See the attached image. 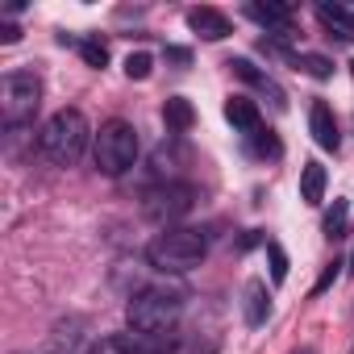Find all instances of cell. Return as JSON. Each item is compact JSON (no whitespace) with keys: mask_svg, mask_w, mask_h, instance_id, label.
<instances>
[{"mask_svg":"<svg viewBox=\"0 0 354 354\" xmlns=\"http://www.w3.org/2000/svg\"><path fill=\"white\" fill-rule=\"evenodd\" d=\"M75 50L84 55V63H88V67L104 71V63H109V50H104V42H100V38H80V42H75Z\"/></svg>","mask_w":354,"mask_h":354,"instance_id":"ac0fdd59","label":"cell"},{"mask_svg":"<svg viewBox=\"0 0 354 354\" xmlns=\"http://www.w3.org/2000/svg\"><path fill=\"white\" fill-rule=\"evenodd\" d=\"M192 201H196V188H188V184H162V188L146 192V213L154 221H175V217H184L192 209Z\"/></svg>","mask_w":354,"mask_h":354,"instance_id":"8992f818","label":"cell"},{"mask_svg":"<svg viewBox=\"0 0 354 354\" xmlns=\"http://www.w3.org/2000/svg\"><path fill=\"white\" fill-rule=\"evenodd\" d=\"M133 162H138V129L129 121H121V117L104 121L100 133H96V167H100V175L117 180V175H125Z\"/></svg>","mask_w":354,"mask_h":354,"instance_id":"277c9868","label":"cell"},{"mask_svg":"<svg viewBox=\"0 0 354 354\" xmlns=\"http://www.w3.org/2000/svg\"><path fill=\"white\" fill-rule=\"evenodd\" d=\"M317 17H321V26L329 30V38H337V42H354V13L350 9H342V5H317Z\"/></svg>","mask_w":354,"mask_h":354,"instance_id":"5bb4252c","label":"cell"},{"mask_svg":"<svg viewBox=\"0 0 354 354\" xmlns=\"http://www.w3.org/2000/svg\"><path fill=\"white\" fill-rule=\"evenodd\" d=\"M162 121H167L171 133H188V129L196 125L192 100H188V96H167V100H162Z\"/></svg>","mask_w":354,"mask_h":354,"instance_id":"9a60e30c","label":"cell"},{"mask_svg":"<svg viewBox=\"0 0 354 354\" xmlns=\"http://www.w3.org/2000/svg\"><path fill=\"white\" fill-rule=\"evenodd\" d=\"M42 104V80L34 71H9L0 84V113H5L9 129H21L26 121H34Z\"/></svg>","mask_w":354,"mask_h":354,"instance_id":"5b68a950","label":"cell"},{"mask_svg":"<svg viewBox=\"0 0 354 354\" xmlns=\"http://www.w3.org/2000/svg\"><path fill=\"white\" fill-rule=\"evenodd\" d=\"M180 317H184V300H180V292H167V288H142L125 308L129 329L154 333V337H171Z\"/></svg>","mask_w":354,"mask_h":354,"instance_id":"3957f363","label":"cell"},{"mask_svg":"<svg viewBox=\"0 0 354 354\" xmlns=\"http://www.w3.org/2000/svg\"><path fill=\"white\" fill-rule=\"evenodd\" d=\"M88 138H92V125L80 109H59L42 133H38V150L55 162V167H75L88 150Z\"/></svg>","mask_w":354,"mask_h":354,"instance_id":"7a4b0ae2","label":"cell"},{"mask_svg":"<svg viewBox=\"0 0 354 354\" xmlns=\"http://www.w3.org/2000/svg\"><path fill=\"white\" fill-rule=\"evenodd\" d=\"M121 354H175V333L171 337H154V333H121L117 337Z\"/></svg>","mask_w":354,"mask_h":354,"instance_id":"4fadbf2b","label":"cell"},{"mask_svg":"<svg viewBox=\"0 0 354 354\" xmlns=\"http://www.w3.org/2000/svg\"><path fill=\"white\" fill-rule=\"evenodd\" d=\"M225 67H230V71H234L238 80H246V84H250L254 92H263V96H267V100H271V104H275L279 113L288 109V92H283V88H279V84H275V80H271L267 71H259V67H254V63H250L246 55H238V59H230Z\"/></svg>","mask_w":354,"mask_h":354,"instance_id":"52a82bcc","label":"cell"},{"mask_svg":"<svg viewBox=\"0 0 354 354\" xmlns=\"http://www.w3.org/2000/svg\"><path fill=\"white\" fill-rule=\"evenodd\" d=\"M242 317H246L250 329H259L271 317V292H267L263 279H246V288H242Z\"/></svg>","mask_w":354,"mask_h":354,"instance_id":"8fae6325","label":"cell"},{"mask_svg":"<svg viewBox=\"0 0 354 354\" xmlns=\"http://www.w3.org/2000/svg\"><path fill=\"white\" fill-rule=\"evenodd\" d=\"M308 129H313V142L321 150H337L342 146V133H337V117L325 100H313L308 104Z\"/></svg>","mask_w":354,"mask_h":354,"instance_id":"ba28073f","label":"cell"},{"mask_svg":"<svg viewBox=\"0 0 354 354\" xmlns=\"http://www.w3.org/2000/svg\"><path fill=\"white\" fill-rule=\"evenodd\" d=\"M292 63H296V71L304 67L313 80H329V75H333V63H329L325 55H292Z\"/></svg>","mask_w":354,"mask_h":354,"instance_id":"d6986e66","label":"cell"},{"mask_svg":"<svg viewBox=\"0 0 354 354\" xmlns=\"http://www.w3.org/2000/svg\"><path fill=\"white\" fill-rule=\"evenodd\" d=\"M250 146H254V154H259V158H279V154H283V146H279V138H275L271 129L250 133Z\"/></svg>","mask_w":354,"mask_h":354,"instance_id":"ffe728a7","label":"cell"},{"mask_svg":"<svg viewBox=\"0 0 354 354\" xmlns=\"http://www.w3.org/2000/svg\"><path fill=\"white\" fill-rule=\"evenodd\" d=\"M188 30H192V34H201L205 42H221V38H230V34H234L230 17H225V13H217V9H209V5L188 9Z\"/></svg>","mask_w":354,"mask_h":354,"instance_id":"30bf717a","label":"cell"},{"mask_svg":"<svg viewBox=\"0 0 354 354\" xmlns=\"http://www.w3.org/2000/svg\"><path fill=\"white\" fill-rule=\"evenodd\" d=\"M246 13H250L263 30H271L275 42H288V38H292V9H288V5H271V0H267V5H259V0H254V5H246Z\"/></svg>","mask_w":354,"mask_h":354,"instance_id":"9c48e42d","label":"cell"},{"mask_svg":"<svg viewBox=\"0 0 354 354\" xmlns=\"http://www.w3.org/2000/svg\"><path fill=\"white\" fill-rule=\"evenodd\" d=\"M296 354H317V350H313V346H304V350H296Z\"/></svg>","mask_w":354,"mask_h":354,"instance_id":"484cf974","label":"cell"},{"mask_svg":"<svg viewBox=\"0 0 354 354\" xmlns=\"http://www.w3.org/2000/svg\"><path fill=\"white\" fill-rule=\"evenodd\" d=\"M300 201L304 205H321L325 201V167L317 158H308L304 171H300Z\"/></svg>","mask_w":354,"mask_h":354,"instance_id":"2e32d148","label":"cell"},{"mask_svg":"<svg viewBox=\"0 0 354 354\" xmlns=\"http://www.w3.org/2000/svg\"><path fill=\"white\" fill-rule=\"evenodd\" d=\"M0 42H5V46H13V42H21V26H13V21H5V26H0Z\"/></svg>","mask_w":354,"mask_h":354,"instance_id":"cb8c5ba5","label":"cell"},{"mask_svg":"<svg viewBox=\"0 0 354 354\" xmlns=\"http://www.w3.org/2000/svg\"><path fill=\"white\" fill-rule=\"evenodd\" d=\"M350 267H354V254H350Z\"/></svg>","mask_w":354,"mask_h":354,"instance_id":"4316f807","label":"cell"},{"mask_svg":"<svg viewBox=\"0 0 354 354\" xmlns=\"http://www.w3.org/2000/svg\"><path fill=\"white\" fill-rule=\"evenodd\" d=\"M267 259H271V279L283 283L288 279V254H283V246L279 242H267Z\"/></svg>","mask_w":354,"mask_h":354,"instance_id":"7402d4cb","label":"cell"},{"mask_svg":"<svg viewBox=\"0 0 354 354\" xmlns=\"http://www.w3.org/2000/svg\"><path fill=\"white\" fill-rule=\"evenodd\" d=\"M346 225H350V205L333 201V209L325 213V238H346Z\"/></svg>","mask_w":354,"mask_h":354,"instance_id":"e0dca14e","label":"cell"},{"mask_svg":"<svg viewBox=\"0 0 354 354\" xmlns=\"http://www.w3.org/2000/svg\"><path fill=\"white\" fill-rule=\"evenodd\" d=\"M150 71H154V59H150L146 50H133V55L125 59V75H129V80H150Z\"/></svg>","mask_w":354,"mask_h":354,"instance_id":"44dd1931","label":"cell"},{"mask_svg":"<svg viewBox=\"0 0 354 354\" xmlns=\"http://www.w3.org/2000/svg\"><path fill=\"white\" fill-rule=\"evenodd\" d=\"M205 254H209V234L188 230V225H171V230L154 234L150 246H146V263L158 267V271H171V275L201 267Z\"/></svg>","mask_w":354,"mask_h":354,"instance_id":"6da1fadb","label":"cell"},{"mask_svg":"<svg viewBox=\"0 0 354 354\" xmlns=\"http://www.w3.org/2000/svg\"><path fill=\"white\" fill-rule=\"evenodd\" d=\"M342 267H346V263H337V259H333V263H329V267L321 271V279L313 283V296H325V292H329V288L337 283V275H342Z\"/></svg>","mask_w":354,"mask_h":354,"instance_id":"603a6c76","label":"cell"},{"mask_svg":"<svg viewBox=\"0 0 354 354\" xmlns=\"http://www.w3.org/2000/svg\"><path fill=\"white\" fill-rule=\"evenodd\" d=\"M350 67H354V63H350Z\"/></svg>","mask_w":354,"mask_h":354,"instance_id":"83f0119b","label":"cell"},{"mask_svg":"<svg viewBox=\"0 0 354 354\" xmlns=\"http://www.w3.org/2000/svg\"><path fill=\"white\" fill-rule=\"evenodd\" d=\"M225 117H230V125L242 129L246 138L263 129V113H259V104H254L250 96H230V100H225Z\"/></svg>","mask_w":354,"mask_h":354,"instance_id":"7c38bea8","label":"cell"},{"mask_svg":"<svg viewBox=\"0 0 354 354\" xmlns=\"http://www.w3.org/2000/svg\"><path fill=\"white\" fill-rule=\"evenodd\" d=\"M167 59H171V63H180V67H188V63H192V55H188L184 46H167Z\"/></svg>","mask_w":354,"mask_h":354,"instance_id":"d4e9b609","label":"cell"}]
</instances>
